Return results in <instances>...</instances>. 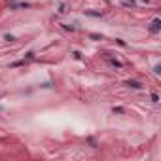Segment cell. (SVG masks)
Returning <instances> with one entry per match:
<instances>
[{"label": "cell", "mask_w": 161, "mask_h": 161, "mask_svg": "<svg viewBox=\"0 0 161 161\" xmlns=\"http://www.w3.org/2000/svg\"><path fill=\"white\" fill-rule=\"evenodd\" d=\"M127 85H129V87H133V89H140V83H139V82H135V80H129V82H127Z\"/></svg>", "instance_id": "cell-3"}, {"label": "cell", "mask_w": 161, "mask_h": 161, "mask_svg": "<svg viewBox=\"0 0 161 161\" xmlns=\"http://www.w3.org/2000/svg\"><path fill=\"white\" fill-rule=\"evenodd\" d=\"M159 29H161V21L155 17L154 23H152V27H150V31H152V32H159Z\"/></svg>", "instance_id": "cell-2"}, {"label": "cell", "mask_w": 161, "mask_h": 161, "mask_svg": "<svg viewBox=\"0 0 161 161\" xmlns=\"http://www.w3.org/2000/svg\"><path fill=\"white\" fill-rule=\"evenodd\" d=\"M110 4H116V6H123V8H131L135 2L133 0H110Z\"/></svg>", "instance_id": "cell-1"}, {"label": "cell", "mask_w": 161, "mask_h": 161, "mask_svg": "<svg viewBox=\"0 0 161 161\" xmlns=\"http://www.w3.org/2000/svg\"><path fill=\"white\" fill-rule=\"evenodd\" d=\"M4 40H8V42H13V40H15V36H12V34H4Z\"/></svg>", "instance_id": "cell-5"}, {"label": "cell", "mask_w": 161, "mask_h": 161, "mask_svg": "<svg viewBox=\"0 0 161 161\" xmlns=\"http://www.w3.org/2000/svg\"><path fill=\"white\" fill-rule=\"evenodd\" d=\"M108 63H110L112 66H123V64H121V63H120L118 59H108Z\"/></svg>", "instance_id": "cell-4"}]
</instances>
